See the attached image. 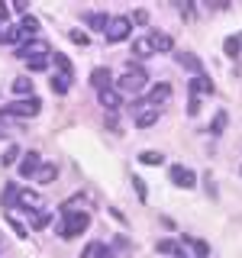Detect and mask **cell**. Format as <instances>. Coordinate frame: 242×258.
Instances as JSON below:
<instances>
[{"instance_id": "44dd1931", "label": "cell", "mask_w": 242, "mask_h": 258, "mask_svg": "<svg viewBox=\"0 0 242 258\" xmlns=\"http://www.w3.org/2000/svg\"><path fill=\"white\" fill-rule=\"evenodd\" d=\"M16 200H20V187H16V184H7V187H4V207H7V213H10V207H16Z\"/></svg>"}, {"instance_id": "8d00e7d4", "label": "cell", "mask_w": 242, "mask_h": 258, "mask_svg": "<svg viewBox=\"0 0 242 258\" xmlns=\"http://www.w3.org/2000/svg\"><path fill=\"white\" fill-rule=\"evenodd\" d=\"M129 20L142 26V23H149V13H145V10H133V16H129Z\"/></svg>"}, {"instance_id": "cb8c5ba5", "label": "cell", "mask_w": 242, "mask_h": 258, "mask_svg": "<svg viewBox=\"0 0 242 258\" xmlns=\"http://www.w3.org/2000/svg\"><path fill=\"white\" fill-rule=\"evenodd\" d=\"M68 87H71V75H55L52 78V91L55 94H68Z\"/></svg>"}, {"instance_id": "d6986e66", "label": "cell", "mask_w": 242, "mask_h": 258, "mask_svg": "<svg viewBox=\"0 0 242 258\" xmlns=\"http://www.w3.org/2000/svg\"><path fill=\"white\" fill-rule=\"evenodd\" d=\"M55 177H58V168H55V165H42V168L36 171V181H39V184H52Z\"/></svg>"}, {"instance_id": "8992f818", "label": "cell", "mask_w": 242, "mask_h": 258, "mask_svg": "<svg viewBox=\"0 0 242 258\" xmlns=\"http://www.w3.org/2000/svg\"><path fill=\"white\" fill-rule=\"evenodd\" d=\"M16 58H23V61L48 58V45H45V42H23L20 48H16Z\"/></svg>"}, {"instance_id": "e0dca14e", "label": "cell", "mask_w": 242, "mask_h": 258, "mask_svg": "<svg viewBox=\"0 0 242 258\" xmlns=\"http://www.w3.org/2000/svg\"><path fill=\"white\" fill-rule=\"evenodd\" d=\"M226 123H229V113L220 110V113L213 116V123H210V133H213V136H223V133H226Z\"/></svg>"}, {"instance_id": "e575fe53", "label": "cell", "mask_w": 242, "mask_h": 258, "mask_svg": "<svg viewBox=\"0 0 242 258\" xmlns=\"http://www.w3.org/2000/svg\"><path fill=\"white\" fill-rule=\"evenodd\" d=\"M197 113H200V97H188V116H197Z\"/></svg>"}, {"instance_id": "8fae6325", "label": "cell", "mask_w": 242, "mask_h": 258, "mask_svg": "<svg viewBox=\"0 0 242 258\" xmlns=\"http://www.w3.org/2000/svg\"><path fill=\"white\" fill-rule=\"evenodd\" d=\"M149 45H152V52H171V48H174V39L168 36V32H152V36H149Z\"/></svg>"}, {"instance_id": "484cf974", "label": "cell", "mask_w": 242, "mask_h": 258, "mask_svg": "<svg viewBox=\"0 0 242 258\" xmlns=\"http://www.w3.org/2000/svg\"><path fill=\"white\" fill-rule=\"evenodd\" d=\"M155 248H158L161 255H177V252H181V245H177V242H171V239H161Z\"/></svg>"}, {"instance_id": "f1b7e54d", "label": "cell", "mask_w": 242, "mask_h": 258, "mask_svg": "<svg viewBox=\"0 0 242 258\" xmlns=\"http://www.w3.org/2000/svg\"><path fill=\"white\" fill-rule=\"evenodd\" d=\"M68 39H71L75 45H87V42H91V36H87V32H81V29H71Z\"/></svg>"}, {"instance_id": "603a6c76", "label": "cell", "mask_w": 242, "mask_h": 258, "mask_svg": "<svg viewBox=\"0 0 242 258\" xmlns=\"http://www.w3.org/2000/svg\"><path fill=\"white\" fill-rule=\"evenodd\" d=\"M23 36H26V32H23L20 26H7V32H4V42H10V45H23Z\"/></svg>"}, {"instance_id": "ac0fdd59", "label": "cell", "mask_w": 242, "mask_h": 258, "mask_svg": "<svg viewBox=\"0 0 242 258\" xmlns=\"http://www.w3.org/2000/svg\"><path fill=\"white\" fill-rule=\"evenodd\" d=\"M223 52L229 55V58H239V55H242V42H239V36H226Z\"/></svg>"}, {"instance_id": "d6a6232c", "label": "cell", "mask_w": 242, "mask_h": 258, "mask_svg": "<svg viewBox=\"0 0 242 258\" xmlns=\"http://www.w3.org/2000/svg\"><path fill=\"white\" fill-rule=\"evenodd\" d=\"M16 158H20V149H16V145H10V149L4 152V158H0V161H4V165H13Z\"/></svg>"}, {"instance_id": "4fadbf2b", "label": "cell", "mask_w": 242, "mask_h": 258, "mask_svg": "<svg viewBox=\"0 0 242 258\" xmlns=\"http://www.w3.org/2000/svg\"><path fill=\"white\" fill-rule=\"evenodd\" d=\"M91 84L97 87V91H107V87H113L110 68H94V71H91Z\"/></svg>"}, {"instance_id": "4316f807", "label": "cell", "mask_w": 242, "mask_h": 258, "mask_svg": "<svg viewBox=\"0 0 242 258\" xmlns=\"http://www.w3.org/2000/svg\"><path fill=\"white\" fill-rule=\"evenodd\" d=\"M20 29L26 32V36H36V32H39V20H36V16H23Z\"/></svg>"}, {"instance_id": "2e32d148", "label": "cell", "mask_w": 242, "mask_h": 258, "mask_svg": "<svg viewBox=\"0 0 242 258\" xmlns=\"http://www.w3.org/2000/svg\"><path fill=\"white\" fill-rule=\"evenodd\" d=\"M155 119H158V110H152V107H145L136 113V126L139 129H149V126H155Z\"/></svg>"}, {"instance_id": "52a82bcc", "label": "cell", "mask_w": 242, "mask_h": 258, "mask_svg": "<svg viewBox=\"0 0 242 258\" xmlns=\"http://www.w3.org/2000/svg\"><path fill=\"white\" fill-rule=\"evenodd\" d=\"M168 97H171V84H168V81H161V84H155V87H152V91H149V94H145V97H142V100H145V107H152V110H158V107H161V103H165V100H168Z\"/></svg>"}, {"instance_id": "ffe728a7", "label": "cell", "mask_w": 242, "mask_h": 258, "mask_svg": "<svg viewBox=\"0 0 242 258\" xmlns=\"http://www.w3.org/2000/svg\"><path fill=\"white\" fill-rule=\"evenodd\" d=\"M87 26H91V29H103V32H107V26H110V16H107V13H87Z\"/></svg>"}, {"instance_id": "f35d334b", "label": "cell", "mask_w": 242, "mask_h": 258, "mask_svg": "<svg viewBox=\"0 0 242 258\" xmlns=\"http://www.w3.org/2000/svg\"><path fill=\"white\" fill-rule=\"evenodd\" d=\"M177 10H181L184 16H194V4H177Z\"/></svg>"}, {"instance_id": "30bf717a", "label": "cell", "mask_w": 242, "mask_h": 258, "mask_svg": "<svg viewBox=\"0 0 242 258\" xmlns=\"http://www.w3.org/2000/svg\"><path fill=\"white\" fill-rule=\"evenodd\" d=\"M216 91V84H213V81H210L207 75H194L191 78V94L194 97H200V94H213Z\"/></svg>"}, {"instance_id": "7c38bea8", "label": "cell", "mask_w": 242, "mask_h": 258, "mask_svg": "<svg viewBox=\"0 0 242 258\" xmlns=\"http://www.w3.org/2000/svg\"><path fill=\"white\" fill-rule=\"evenodd\" d=\"M16 207H20V210H29V213L42 210V204H39V194H36V190H20V200H16Z\"/></svg>"}, {"instance_id": "74e56055", "label": "cell", "mask_w": 242, "mask_h": 258, "mask_svg": "<svg viewBox=\"0 0 242 258\" xmlns=\"http://www.w3.org/2000/svg\"><path fill=\"white\" fill-rule=\"evenodd\" d=\"M29 64V71H42L45 64H48V58H39V61H26Z\"/></svg>"}, {"instance_id": "ee69618b", "label": "cell", "mask_w": 242, "mask_h": 258, "mask_svg": "<svg viewBox=\"0 0 242 258\" xmlns=\"http://www.w3.org/2000/svg\"><path fill=\"white\" fill-rule=\"evenodd\" d=\"M239 42H242V36H239Z\"/></svg>"}, {"instance_id": "3957f363", "label": "cell", "mask_w": 242, "mask_h": 258, "mask_svg": "<svg viewBox=\"0 0 242 258\" xmlns=\"http://www.w3.org/2000/svg\"><path fill=\"white\" fill-rule=\"evenodd\" d=\"M42 110V100L39 97H23V100H13L4 107V116H20V119H29V116H39Z\"/></svg>"}, {"instance_id": "7a4b0ae2", "label": "cell", "mask_w": 242, "mask_h": 258, "mask_svg": "<svg viewBox=\"0 0 242 258\" xmlns=\"http://www.w3.org/2000/svg\"><path fill=\"white\" fill-rule=\"evenodd\" d=\"M145 87H149V75H145L142 68H133V64H129V68L123 71V78L116 81L119 94H142Z\"/></svg>"}, {"instance_id": "5b68a950", "label": "cell", "mask_w": 242, "mask_h": 258, "mask_svg": "<svg viewBox=\"0 0 242 258\" xmlns=\"http://www.w3.org/2000/svg\"><path fill=\"white\" fill-rule=\"evenodd\" d=\"M168 177H171L174 187H181V190H194V187H197V174H194L191 168H184V165H171Z\"/></svg>"}, {"instance_id": "5bb4252c", "label": "cell", "mask_w": 242, "mask_h": 258, "mask_svg": "<svg viewBox=\"0 0 242 258\" xmlns=\"http://www.w3.org/2000/svg\"><path fill=\"white\" fill-rule=\"evenodd\" d=\"M174 58H177V64H184V68H191L194 75H204V64H200V58L194 52H174Z\"/></svg>"}, {"instance_id": "7bdbcfd3", "label": "cell", "mask_w": 242, "mask_h": 258, "mask_svg": "<svg viewBox=\"0 0 242 258\" xmlns=\"http://www.w3.org/2000/svg\"><path fill=\"white\" fill-rule=\"evenodd\" d=\"M4 32H7V29H0V42H4Z\"/></svg>"}, {"instance_id": "9c48e42d", "label": "cell", "mask_w": 242, "mask_h": 258, "mask_svg": "<svg viewBox=\"0 0 242 258\" xmlns=\"http://www.w3.org/2000/svg\"><path fill=\"white\" fill-rule=\"evenodd\" d=\"M100 107H103V110H113V113H116L119 107H123V94H119V91H113V87H107V91H100Z\"/></svg>"}, {"instance_id": "277c9868", "label": "cell", "mask_w": 242, "mask_h": 258, "mask_svg": "<svg viewBox=\"0 0 242 258\" xmlns=\"http://www.w3.org/2000/svg\"><path fill=\"white\" fill-rule=\"evenodd\" d=\"M129 32H133V20L129 16H113L107 26V39L110 42H123V39H129Z\"/></svg>"}, {"instance_id": "836d02e7", "label": "cell", "mask_w": 242, "mask_h": 258, "mask_svg": "<svg viewBox=\"0 0 242 258\" xmlns=\"http://www.w3.org/2000/svg\"><path fill=\"white\" fill-rule=\"evenodd\" d=\"M191 245H194V252H197V258H210V245H207V242H191Z\"/></svg>"}, {"instance_id": "9a60e30c", "label": "cell", "mask_w": 242, "mask_h": 258, "mask_svg": "<svg viewBox=\"0 0 242 258\" xmlns=\"http://www.w3.org/2000/svg\"><path fill=\"white\" fill-rule=\"evenodd\" d=\"M81 258H113V252L103 245V242H87L84 252H81Z\"/></svg>"}, {"instance_id": "4dcf8cb0", "label": "cell", "mask_w": 242, "mask_h": 258, "mask_svg": "<svg viewBox=\"0 0 242 258\" xmlns=\"http://www.w3.org/2000/svg\"><path fill=\"white\" fill-rule=\"evenodd\" d=\"M48 220H52V216H48L45 210H39V213H32V226H36V229H42V226H48Z\"/></svg>"}, {"instance_id": "83f0119b", "label": "cell", "mask_w": 242, "mask_h": 258, "mask_svg": "<svg viewBox=\"0 0 242 258\" xmlns=\"http://www.w3.org/2000/svg\"><path fill=\"white\" fill-rule=\"evenodd\" d=\"M133 190H136V197L139 200H149V187H145V181L139 174H133Z\"/></svg>"}, {"instance_id": "d590c367", "label": "cell", "mask_w": 242, "mask_h": 258, "mask_svg": "<svg viewBox=\"0 0 242 258\" xmlns=\"http://www.w3.org/2000/svg\"><path fill=\"white\" fill-rule=\"evenodd\" d=\"M7 220H10V216H7ZM10 226H13V232H16V236H20V239H26V236H29V232H26V226H23V223L10 220Z\"/></svg>"}, {"instance_id": "b9f144b4", "label": "cell", "mask_w": 242, "mask_h": 258, "mask_svg": "<svg viewBox=\"0 0 242 258\" xmlns=\"http://www.w3.org/2000/svg\"><path fill=\"white\" fill-rule=\"evenodd\" d=\"M4 136H7V129H4V123H0V139H4Z\"/></svg>"}, {"instance_id": "1f68e13d", "label": "cell", "mask_w": 242, "mask_h": 258, "mask_svg": "<svg viewBox=\"0 0 242 258\" xmlns=\"http://www.w3.org/2000/svg\"><path fill=\"white\" fill-rule=\"evenodd\" d=\"M55 64H58V75H71V61L68 58H65V55H55V58H52Z\"/></svg>"}, {"instance_id": "6da1fadb", "label": "cell", "mask_w": 242, "mask_h": 258, "mask_svg": "<svg viewBox=\"0 0 242 258\" xmlns=\"http://www.w3.org/2000/svg\"><path fill=\"white\" fill-rule=\"evenodd\" d=\"M87 223H91V216H87L84 210H78V213H62L58 223H55V232H58L62 239H78L81 232L87 229Z\"/></svg>"}, {"instance_id": "ba28073f", "label": "cell", "mask_w": 242, "mask_h": 258, "mask_svg": "<svg viewBox=\"0 0 242 258\" xmlns=\"http://www.w3.org/2000/svg\"><path fill=\"white\" fill-rule=\"evenodd\" d=\"M39 168H42V155H39L36 149L26 152V155H23V161H20V174H23V177H32Z\"/></svg>"}, {"instance_id": "f546056e", "label": "cell", "mask_w": 242, "mask_h": 258, "mask_svg": "<svg viewBox=\"0 0 242 258\" xmlns=\"http://www.w3.org/2000/svg\"><path fill=\"white\" fill-rule=\"evenodd\" d=\"M13 91H16V94H29V91H32V81H29V78H16V81H13Z\"/></svg>"}, {"instance_id": "60d3db41", "label": "cell", "mask_w": 242, "mask_h": 258, "mask_svg": "<svg viewBox=\"0 0 242 258\" xmlns=\"http://www.w3.org/2000/svg\"><path fill=\"white\" fill-rule=\"evenodd\" d=\"M0 20H10V7L7 4H0Z\"/></svg>"}, {"instance_id": "d4e9b609", "label": "cell", "mask_w": 242, "mask_h": 258, "mask_svg": "<svg viewBox=\"0 0 242 258\" xmlns=\"http://www.w3.org/2000/svg\"><path fill=\"white\" fill-rule=\"evenodd\" d=\"M139 161L142 165H165V155H161V152H139Z\"/></svg>"}, {"instance_id": "ab89813d", "label": "cell", "mask_w": 242, "mask_h": 258, "mask_svg": "<svg viewBox=\"0 0 242 258\" xmlns=\"http://www.w3.org/2000/svg\"><path fill=\"white\" fill-rule=\"evenodd\" d=\"M13 10H16V13H23V16H26V10H29V7H26V4H23V0H16V4H13Z\"/></svg>"}, {"instance_id": "7402d4cb", "label": "cell", "mask_w": 242, "mask_h": 258, "mask_svg": "<svg viewBox=\"0 0 242 258\" xmlns=\"http://www.w3.org/2000/svg\"><path fill=\"white\" fill-rule=\"evenodd\" d=\"M133 55H136V58H149V55H155V52H152L149 39H136V42H133Z\"/></svg>"}]
</instances>
